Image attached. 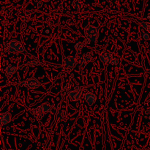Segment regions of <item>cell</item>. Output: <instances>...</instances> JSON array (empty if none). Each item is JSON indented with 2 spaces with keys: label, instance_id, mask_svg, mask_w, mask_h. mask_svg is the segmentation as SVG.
<instances>
[{
  "label": "cell",
  "instance_id": "cell-21",
  "mask_svg": "<svg viewBox=\"0 0 150 150\" xmlns=\"http://www.w3.org/2000/svg\"><path fill=\"white\" fill-rule=\"evenodd\" d=\"M41 1H48L49 0H41Z\"/></svg>",
  "mask_w": 150,
  "mask_h": 150
},
{
  "label": "cell",
  "instance_id": "cell-7",
  "mask_svg": "<svg viewBox=\"0 0 150 150\" xmlns=\"http://www.w3.org/2000/svg\"><path fill=\"white\" fill-rule=\"evenodd\" d=\"M0 120H1V126L8 124L10 120H11V114L8 111L1 113V114H0Z\"/></svg>",
  "mask_w": 150,
  "mask_h": 150
},
{
  "label": "cell",
  "instance_id": "cell-19",
  "mask_svg": "<svg viewBox=\"0 0 150 150\" xmlns=\"http://www.w3.org/2000/svg\"><path fill=\"white\" fill-rule=\"evenodd\" d=\"M118 59H115V58H113L112 61H111V64H113V65H117V64H118Z\"/></svg>",
  "mask_w": 150,
  "mask_h": 150
},
{
  "label": "cell",
  "instance_id": "cell-12",
  "mask_svg": "<svg viewBox=\"0 0 150 150\" xmlns=\"http://www.w3.org/2000/svg\"><path fill=\"white\" fill-rule=\"evenodd\" d=\"M17 71V67L13 66L12 64H9L5 69V73L6 74L8 75V76H12L14 73H16V72Z\"/></svg>",
  "mask_w": 150,
  "mask_h": 150
},
{
  "label": "cell",
  "instance_id": "cell-2",
  "mask_svg": "<svg viewBox=\"0 0 150 150\" xmlns=\"http://www.w3.org/2000/svg\"><path fill=\"white\" fill-rule=\"evenodd\" d=\"M40 83L36 78H32V79L26 80L21 83V86H24L29 89H36L39 87Z\"/></svg>",
  "mask_w": 150,
  "mask_h": 150
},
{
  "label": "cell",
  "instance_id": "cell-6",
  "mask_svg": "<svg viewBox=\"0 0 150 150\" xmlns=\"http://www.w3.org/2000/svg\"><path fill=\"white\" fill-rule=\"evenodd\" d=\"M76 60L74 57H67L64 59V66L67 69H70V70H73L74 67L76 66Z\"/></svg>",
  "mask_w": 150,
  "mask_h": 150
},
{
  "label": "cell",
  "instance_id": "cell-4",
  "mask_svg": "<svg viewBox=\"0 0 150 150\" xmlns=\"http://www.w3.org/2000/svg\"><path fill=\"white\" fill-rule=\"evenodd\" d=\"M92 57H93L92 53H87L82 56L80 60V70H82L86 65V64L92 59Z\"/></svg>",
  "mask_w": 150,
  "mask_h": 150
},
{
  "label": "cell",
  "instance_id": "cell-20",
  "mask_svg": "<svg viewBox=\"0 0 150 150\" xmlns=\"http://www.w3.org/2000/svg\"><path fill=\"white\" fill-rule=\"evenodd\" d=\"M42 1H40V3L39 4H38V7H42Z\"/></svg>",
  "mask_w": 150,
  "mask_h": 150
},
{
  "label": "cell",
  "instance_id": "cell-8",
  "mask_svg": "<svg viewBox=\"0 0 150 150\" xmlns=\"http://www.w3.org/2000/svg\"><path fill=\"white\" fill-rule=\"evenodd\" d=\"M100 59L105 64H108L112 61L113 55L110 52H105L100 56Z\"/></svg>",
  "mask_w": 150,
  "mask_h": 150
},
{
  "label": "cell",
  "instance_id": "cell-14",
  "mask_svg": "<svg viewBox=\"0 0 150 150\" xmlns=\"http://www.w3.org/2000/svg\"><path fill=\"white\" fill-rule=\"evenodd\" d=\"M30 13L29 12H25V13H23L21 16V18L22 22L23 23H26L28 22V21L30 18Z\"/></svg>",
  "mask_w": 150,
  "mask_h": 150
},
{
  "label": "cell",
  "instance_id": "cell-3",
  "mask_svg": "<svg viewBox=\"0 0 150 150\" xmlns=\"http://www.w3.org/2000/svg\"><path fill=\"white\" fill-rule=\"evenodd\" d=\"M7 45L10 47H11L12 48H13L16 52H18V51L21 53L25 52L24 46L21 43V42L16 40H11L10 42V43L7 44Z\"/></svg>",
  "mask_w": 150,
  "mask_h": 150
},
{
  "label": "cell",
  "instance_id": "cell-16",
  "mask_svg": "<svg viewBox=\"0 0 150 150\" xmlns=\"http://www.w3.org/2000/svg\"><path fill=\"white\" fill-rule=\"evenodd\" d=\"M142 25L144 29H146L150 33V23H149V22H142Z\"/></svg>",
  "mask_w": 150,
  "mask_h": 150
},
{
  "label": "cell",
  "instance_id": "cell-11",
  "mask_svg": "<svg viewBox=\"0 0 150 150\" xmlns=\"http://www.w3.org/2000/svg\"><path fill=\"white\" fill-rule=\"evenodd\" d=\"M67 114L66 111H63V110H57L55 112V118L56 120L58 121H63L65 120L67 118Z\"/></svg>",
  "mask_w": 150,
  "mask_h": 150
},
{
  "label": "cell",
  "instance_id": "cell-15",
  "mask_svg": "<svg viewBox=\"0 0 150 150\" xmlns=\"http://www.w3.org/2000/svg\"><path fill=\"white\" fill-rule=\"evenodd\" d=\"M73 6L76 10H81L83 7V4L80 0H75L73 3Z\"/></svg>",
  "mask_w": 150,
  "mask_h": 150
},
{
  "label": "cell",
  "instance_id": "cell-5",
  "mask_svg": "<svg viewBox=\"0 0 150 150\" xmlns=\"http://www.w3.org/2000/svg\"><path fill=\"white\" fill-rule=\"evenodd\" d=\"M83 98H84L85 101L86 103L89 105H92L94 103H95L97 100V96L95 94L92 93V92H86L84 95H83Z\"/></svg>",
  "mask_w": 150,
  "mask_h": 150
},
{
  "label": "cell",
  "instance_id": "cell-9",
  "mask_svg": "<svg viewBox=\"0 0 150 150\" xmlns=\"http://www.w3.org/2000/svg\"><path fill=\"white\" fill-rule=\"evenodd\" d=\"M82 95V89H79V90L72 91L68 93L69 98L71 101H77L80 99L81 96Z\"/></svg>",
  "mask_w": 150,
  "mask_h": 150
},
{
  "label": "cell",
  "instance_id": "cell-17",
  "mask_svg": "<svg viewBox=\"0 0 150 150\" xmlns=\"http://www.w3.org/2000/svg\"><path fill=\"white\" fill-rule=\"evenodd\" d=\"M41 63L39 62L38 61H35V60H33V61H31L29 62H28V64H29L30 66H36V65H39Z\"/></svg>",
  "mask_w": 150,
  "mask_h": 150
},
{
  "label": "cell",
  "instance_id": "cell-10",
  "mask_svg": "<svg viewBox=\"0 0 150 150\" xmlns=\"http://www.w3.org/2000/svg\"><path fill=\"white\" fill-rule=\"evenodd\" d=\"M38 109L42 113V114H45V113H48L49 111H53L54 109V107L49 103H44L43 104L39 106L38 108Z\"/></svg>",
  "mask_w": 150,
  "mask_h": 150
},
{
  "label": "cell",
  "instance_id": "cell-18",
  "mask_svg": "<svg viewBox=\"0 0 150 150\" xmlns=\"http://www.w3.org/2000/svg\"><path fill=\"white\" fill-rule=\"evenodd\" d=\"M142 38L144 40H148L149 39V34L148 32H144L142 35Z\"/></svg>",
  "mask_w": 150,
  "mask_h": 150
},
{
  "label": "cell",
  "instance_id": "cell-13",
  "mask_svg": "<svg viewBox=\"0 0 150 150\" xmlns=\"http://www.w3.org/2000/svg\"><path fill=\"white\" fill-rule=\"evenodd\" d=\"M85 44L84 42H78L75 45V48L76 50V53H77V55H80L81 53L82 50L84 48Z\"/></svg>",
  "mask_w": 150,
  "mask_h": 150
},
{
  "label": "cell",
  "instance_id": "cell-1",
  "mask_svg": "<svg viewBox=\"0 0 150 150\" xmlns=\"http://www.w3.org/2000/svg\"><path fill=\"white\" fill-rule=\"evenodd\" d=\"M85 42L90 43L92 42H95L98 38L99 35V30L95 26L92 25H88L85 27Z\"/></svg>",
  "mask_w": 150,
  "mask_h": 150
}]
</instances>
